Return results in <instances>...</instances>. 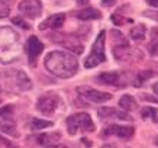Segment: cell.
Masks as SVG:
<instances>
[{"instance_id": "ffe728a7", "label": "cell", "mask_w": 158, "mask_h": 148, "mask_svg": "<svg viewBox=\"0 0 158 148\" xmlns=\"http://www.w3.org/2000/svg\"><path fill=\"white\" fill-rule=\"evenodd\" d=\"M141 116H142L144 119H149V121H152L154 124H157L158 122V109L145 106V108H142V110H141Z\"/></svg>"}, {"instance_id": "ac0fdd59", "label": "cell", "mask_w": 158, "mask_h": 148, "mask_svg": "<svg viewBox=\"0 0 158 148\" xmlns=\"http://www.w3.org/2000/svg\"><path fill=\"white\" fill-rule=\"evenodd\" d=\"M145 34H147V28H145V25H136V26H134V28L131 29V39H134V41H136V42H139V41H144L145 39Z\"/></svg>"}, {"instance_id": "83f0119b", "label": "cell", "mask_w": 158, "mask_h": 148, "mask_svg": "<svg viewBox=\"0 0 158 148\" xmlns=\"http://www.w3.org/2000/svg\"><path fill=\"white\" fill-rule=\"evenodd\" d=\"M115 3H116V0H102V6H107V7L113 6Z\"/></svg>"}, {"instance_id": "d6986e66", "label": "cell", "mask_w": 158, "mask_h": 148, "mask_svg": "<svg viewBox=\"0 0 158 148\" xmlns=\"http://www.w3.org/2000/svg\"><path fill=\"white\" fill-rule=\"evenodd\" d=\"M119 106L123 110H135L136 109V100L131 95H123L119 99Z\"/></svg>"}, {"instance_id": "9c48e42d", "label": "cell", "mask_w": 158, "mask_h": 148, "mask_svg": "<svg viewBox=\"0 0 158 148\" xmlns=\"http://www.w3.org/2000/svg\"><path fill=\"white\" fill-rule=\"evenodd\" d=\"M52 39L55 41V44H60L62 47H65L74 54L83 53V44L78 39L74 38L73 35H60V36H52Z\"/></svg>"}, {"instance_id": "1f68e13d", "label": "cell", "mask_w": 158, "mask_h": 148, "mask_svg": "<svg viewBox=\"0 0 158 148\" xmlns=\"http://www.w3.org/2000/svg\"><path fill=\"white\" fill-rule=\"evenodd\" d=\"M87 2H89V0H77V3H78V5H86V3H87Z\"/></svg>"}, {"instance_id": "d6a6232c", "label": "cell", "mask_w": 158, "mask_h": 148, "mask_svg": "<svg viewBox=\"0 0 158 148\" xmlns=\"http://www.w3.org/2000/svg\"><path fill=\"white\" fill-rule=\"evenodd\" d=\"M102 148H115V145H103Z\"/></svg>"}, {"instance_id": "603a6c76", "label": "cell", "mask_w": 158, "mask_h": 148, "mask_svg": "<svg viewBox=\"0 0 158 148\" xmlns=\"http://www.w3.org/2000/svg\"><path fill=\"white\" fill-rule=\"evenodd\" d=\"M52 125V122L49 121H45V119H32L31 121V128L32 129H44V128H49Z\"/></svg>"}, {"instance_id": "484cf974", "label": "cell", "mask_w": 158, "mask_h": 148, "mask_svg": "<svg viewBox=\"0 0 158 148\" xmlns=\"http://www.w3.org/2000/svg\"><path fill=\"white\" fill-rule=\"evenodd\" d=\"M13 112V106H3L2 109H0V116H9L10 113Z\"/></svg>"}, {"instance_id": "277c9868", "label": "cell", "mask_w": 158, "mask_h": 148, "mask_svg": "<svg viewBox=\"0 0 158 148\" xmlns=\"http://www.w3.org/2000/svg\"><path fill=\"white\" fill-rule=\"evenodd\" d=\"M105 47H106V31H100V34L97 35L96 42L93 44L89 57L84 60V67L86 68H93L106 61V53H105Z\"/></svg>"}, {"instance_id": "7a4b0ae2", "label": "cell", "mask_w": 158, "mask_h": 148, "mask_svg": "<svg viewBox=\"0 0 158 148\" xmlns=\"http://www.w3.org/2000/svg\"><path fill=\"white\" fill-rule=\"evenodd\" d=\"M20 53V39L16 31L7 28H0V62L7 64L15 61Z\"/></svg>"}, {"instance_id": "44dd1931", "label": "cell", "mask_w": 158, "mask_h": 148, "mask_svg": "<svg viewBox=\"0 0 158 148\" xmlns=\"http://www.w3.org/2000/svg\"><path fill=\"white\" fill-rule=\"evenodd\" d=\"M154 76V73L152 71H149V70H145V71H141L138 73V76L135 77V81H134V86L139 87V86H142L145 81L148 80V78H151V77Z\"/></svg>"}, {"instance_id": "30bf717a", "label": "cell", "mask_w": 158, "mask_h": 148, "mask_svg": "<svg viewBox=\"0 0 158 148\" xmlns=\"http://www.w3.org/2000/svg\"><path fill=\"white\" fill-rule=\"evenodd\" d=\"M135 129L132 126H123V125H110L103 131V137H112L115 135L120 139H129L132 138Z\"/></svg>"}, {"instance_id": "f1b7e54d", "label": "cell", "mask_w": 158, "mask_h": 148, "mask_svg": "<svg viewBox=\"0 0 158 148\" xmlns=\"http://www.w3.org/2000/svg\"><path fill=\"white\" fill-rule=\"evenodd\" d=\"M147 3L152 7H158V0H147Z\"/></svg>"}, {"instance_id": "5bb4252c", "label": "cell", "mask_w": 158, "mask_h": 148, "mask_svg": "<svg viewBox=\"0 0 158 148\" xmlns=\"http://www.w3.org/2000/svg\"><path fill=\"white\" fill-rule=\"evenodd\" d=\"M76 16L80 20H97L102 18V12L94 7H83L81 10L76 12Z\"/></svg>"}, {"instance_id": "cb8c5ba5", "label": "cell", "mask_w": 158, "mask_h": 148, "mask_svg": "<svg viewBox=\"0 0 158 148\" xmlns=\"http://www.w3.org/2000/svg\"><path fill=\"white\" fill-rule=\"evenodd\" d=\"M112 22L115 25H125V23H132L134 20L129 19V18H123L119 13H115V15H112Z\"/></svg>"}, {"instance_id": "4316f807", "label": "cell", "mask_w": 158, "mask_h": 148, "mask_svg": "<svg viewBox=\"0 0 158 148\" xmlns=\"http://www.w3.org/2000/svg\"><path fill=\"white\" fill-rule=\"evenodd\" d=\"M144 16H148V18H152V19L158 20V12H155V10H147V12H144Z\"/></svg>"}, {"instance_id": "5b68a950", "label": "cell", "mask_w": 158, "mask_h": 148, "mask_svg": "<svg viewBox=\"0 0 158 148\" xmlns=\"http://www.w3.org/2000/svg\"><path fill=\"white\" fill-rule=\"evenodd\" d=\"M58 106H60V97L55 93H47L41 96L36 102V108L42 115H55Z\"/></svg>"}, {"instance_id": "8992f818", "label": "cell", "mask_w": 158, "mask_h": 148, "mask_svg": "<svg viewBox=\"0 0 158 148\" xmlns=\"http://www.w3.org/2000/svg\"><path fill=\"white\" fill-rule=\"evenodd\" d=\"M77 93L80 95V97H83L84 100L90 102V103H103L112 99L110 93H105V91L96 90V89H91V87H78Z\"/></svg>"}, {"instance_id": "7402d4cb", "label": "cell", "mask_w": 158, "mask_h": 148, "mask_svg": "<svg viewBox=\"0 0 158 148\" xmlns=\"http://www.w3.org/2000/svg\"><path fill=\"white\" fill-rule=\"evenodd\" d=\"M0 129L7 135H12V137H19L18 131L15 128V125L12 122H0Z\"/></svg>"}, {"instance_id": "836d02e7", "label": "cell", "mask_w": 158, "mask_h": 148, "mask_svg": "<svg viewBox=\"0 0 158 148\" xmlns=\"http://www.w3.org/2000/svg\"><path fill=\"white\" fill-rule=\"evenodd\" d=\"M155 145H157V147H158V137H157V138H155Z\"/></svg>"}, {"instance_id": "6da1fadb", "label": "cell", "mask_w": 158, "mask_h": 148, "mask_svg": "<svg viewBox=\"0 0 158 148\" xmlns=\"http://www.w3.org/2000/svg\"><path fill=\"white\" fill-rule=\"evenodd\" d=\"M45 68L51 74L61 78H70L78 70V61L77 58L70 53L64 51H51L45 57Z\"/></svg>"}, {"instance_id": "e0dca14e", "label": "cell", "mask_w": 158, "mask_h": 148, "mask_svg": "<svg viewBox=\"0 0 158 148\" xmlns=\"http://www.w3.org/2000/svg\"><path fill=\"white\" fill-rule=\"evenodd\" d=\"M61 138V134L60 132H54V134H42L38 137V144L44 145V147H49L52 144L58 142Z\"/></svg>"}, {"instance_id": "8fae6325", "label": "cell", "mask_w": 158, "mask_h": 148, "mask_svg": "<svg viewBox=\"0 0 158 148\" xmlns=\"http://www.w3.org/2000/svg\"><path fill=\"white\" fill-rule=\"evenodd\" d=\"M97 115L102 119H122V121H131L132 122V116L126 112H122L115 108H100L97 110Z\"/></svg>"}, {"instance_id": "2e32d148", "label": "cell", "mask_w": 158, "mask_h": 148, "mask_svg": "<svg viewBox=\"0 0 158 148\" xmlns=\"http://www.w3.org/2000/svg\"><path fill=\"white\" fill-rule=\"evenodd\" d=\"M15 83L19 90H31L32 89V81L29 80V77L23 71H18L15 77Z\"/></svg>"}, {"instance_id": "3957f363", "label": "cell", "mask_w": 158, "mask_h": 148, "mask_svg": "<svg viewBox=\"0 0 158 148\" xmlns=\"http://www.w3.org/2000/svg\"><path fill=\"white\" fill-rule=\"evenodd\" d=\"M67 129L70 135H76L78 131L83 132H93L96 126L91 121L90 115L86 112H80V113H74L67 118Z\"/></svg>"}, {"instance_id": "ba28073f", "label": "cell", "mask_w": 158, "mask_h": 148, "mask_svg": "<svg viewBox=\"0 0 158 148\" xmlns=\"http://www.w3.org/2000/svg\"><path fill=\"white\" fill-rule=\"evenodd\" d=\"M44 51V44L39 41L36 36H29L28 42H26V54H28V60H29V64L34 67L38 57L42 54Z\"/></svg>"}, {"instance_id": "7c38bea8", "label": "cell", "mask_w": 158, "mask_h": 148, "mask_svg": "<svg viewBox=\"0 0 158 148\" xmlns=\"http://www.w3.org/2000/svg\"><path fill=\"white\" fill-rule=\"evenodd\" d=\"M113 57L118 61H128L132 57V49H131L129 44H115L113 45Z\"/></svg>"}, {"instance_id": "9a60e30c", "label": "cell", "mask_w": 158, "mask_h": 148, "mask_svg": "<svg viewBox=\"0 0 158 148\" xmlns=\"http://www.w3.org/2000/svg\"><path fill=\"white\" fill-rule=\"evenodd\" d=\"M99 83H102V84H109V86H119L120 84V76L118 74V73H102V74H99L96 78Z\"/></svg>"}, {"instance_id": "f546056e", "label": "cell", "mask_w": 158, "mask_h": 148, "mask_svg": "<svg viewBox=\"0 0 158 148\" xmlns=\"http://www.w3.org/2000/svg\"><path fill=\"white\" fill-rule=\"evenodd\" d=\"M152 90H154V93H155V95H158V83H155V84L152 86Z\"/></svg>"}, {"instance_id": "d4e9b609", "label": "cell", "mask_w": 158, "mask_h": 148, "mask_svg": "<svg viewBox=\"0 0 158 148\" xmlns=\"http://www.w3.org/2000/svg\"><path fill=\"white\" fill-rule=\"evenodd\" d=\"M12 22H13L15 25L20 26V28H23V29H29V28H31V26H29V25L26 23V22H25L22 18H13V19H12Z\"/></svg>"}, {"instance_id": "52a82bcc", "label": "cell", "mask_w": 158, "mask_h": 148, "mask_svg": "<svg viewBox=\"0 0 158 148\" xmlns=\"http://www.w3.org/2000/svg\"><path fill=\"white\" fill-rule=\"evenodd\" d=\"M18 9H19L20 15L25 18L36 19L42 13V3H41V0H22Z\"/></svg>"}, {"instance_id": "4dcf8cb0", "label": "cell", "mask_w": 158, "mask_h": 148, "mask_svg": "<svg viewBox=\"0 0 158 148\" xmlns=\"http://www.w3.org/2000/svg\"><path fill=\"white\" fill-rule=\"evenodd\" d=\"M48 148H68V147H65V145H49Z\"/></svg>"}, {"instance_id": "4fadbf2b", "label": "cell", "mask_w": 158, "mask_h": 148, "mask_svg": "<svg viewBox=\"0 0 158 148\" xmlns=\"http://www.w3.org/2000/svg\"><path fill=\"white\" fill-rule=\"evenodd\" d=\"M65 22V15L64 13H55L52 16H49L48 19L45 20L39 28L41 29H45V28H49V29H54V31H58L61 29V26L64 25Z\"/></svg>"}]
</instances>
